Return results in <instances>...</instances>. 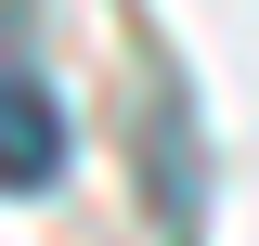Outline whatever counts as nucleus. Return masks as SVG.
<instances>
[{
	"label": "nucleus",
	"instance_id": "1",
	"mask_svg": "<svg viewBox=\"0 0 259 246\" xmlns=\"http://www.w3.org/2000/svg\"><path fill=\"white\" fill-rule=\"evenodd\" d=\"M39 182H65V104L26 52V13L0 0V194H39Z\"/></svg>",
	"mask_w": 259,
	"mask_h": 246
}]
</instances>
